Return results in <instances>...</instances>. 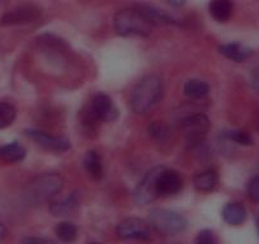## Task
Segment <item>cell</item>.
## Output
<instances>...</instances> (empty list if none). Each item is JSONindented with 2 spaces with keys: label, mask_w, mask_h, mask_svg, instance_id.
Returning a JSON list of instances; mask_svg holds the SVG:
<instances>
[{
  "label": "cell",
  "mask_w": 259,
  "mask_h": 244,
  "mask_svg": "<svg viewBox=\"0 0 259 244\" xmlns=\"http://www.w3.org/2000/svg\"><path fill=\"white\" fill-rule=\"evenodd\" d=\"M174 23L176 21L170 16L148 6L121 9L114 14L113 19L114 29L123 37H146L151 33L154 27Z\"/></svg>",
  "instance_id": "1"
},
{
  "label": "cell",
  "mask_w": 259,
  "mask_h": 244,
  "mask_svg": "<svg viewBox=\"0 0 259 244\" xmlns=\"http://www.w3.org/2000/svg\"><path fill=\"white\" fill-rule=\"evenodd\" d=\"M163 92V82L159 76H144L131 92L130 106L135 113H148L161 101Z\"/></svg>",
  "instance_id": "2"
},
{
  "label": "cell",
  "mask_w": 259,
  "mask_h": 244,
  "mask_svg": "<svg viewBox=\"0 0 259 244\" xmlns=\"http://www.w3.org/2000/svg\"><path fill=\"white\" fill-rule=\"evenodd\" d=\"M149 223L156 231L163 234H178L187 228V220L181 214L165 209H154L150 211Z\"/></svg>",
  "instance_id": "3"
},
{
  "label": "cell",
  "mask_w": 259,
  "mask_h": 244,
  "mask_svg": "<svg viewBox=\"0 0 259 244\" xmlns=\"http://www.w3.org/2000/svg\"><path fill=\"white\" fill-rule=\"evenodd\" d=\"M64 187V179L59 174L47 173L34 179L29 185L28 193L34 201H50Z\"/></svg>",
  "instance_id": "4"
},
{
  "label": "cell",
  "mask_w": 259,
  "mask_h": 244,
  "mask_svg": "<svg viewBox=\"0 0 259 244\" xmlns=\"http://www.w3.org/2000/svg\"><path fill=\"white\" fill-rule=\"evenodd\" d=\"M183 133L187 144L191 148L201 145L207 138L210 131L211 122L208 117L203 113H196L187 117L183 121Z\"/></svg>",
  "instance_id": "5"
},
{
  "label": "cell",
  "mask_w": 259,
  "mask_h": 244,
  "mask_svg": "<svg viewBox=\"0 0 259 244\" xmlns=\"http://www.w3.org/2000/svg\"><path fill=\"white\" fill-rule=\"evenodd\" d=\"M164 167H155V168L150 169L141 179L135 191V198L139 204L148 205V204L153 202L156 197H159L156 183H158L159 174L161 173Z\"/></svg>",
  "instance_id": "6"
},
{
  "label": "cell",
  "mask_w": 259,
  "mask_h": 244,
  "mask_svg": "<svg viewBox=\"0 0 259 244\" xmlns=\"http://www.w3.org/2000/svg\"><path fill=\"white\" fill-rule=\"evenodd\" d=\"M117 235L121 239H140L145 240L151 235V225L149 221L140 218H128L117 226Z\"/></svg>",
  "instance_id": "7"
},
{
  "label": "cell",
  "mask_w": 259,
  "mask_h": 244,
  "mask_svg": "<svg viewBox=\"0 0 259 244\" xmlns=\"http://www.w3.org/2000/svg\"><path fill=\"white\" fill-rule=\"evenodd\" d=\"M41 17V9L32 4H23V6L16 7L7 12L2 19L0 24L3 26H21V24H28L37 21Z\"/></svg>",
  "instance_id": "8"
},
{
  "label": "cell",
  "mask_w": 259,
  "mask_h": 244,
  "mask_svg": "<svg viewBox=\"0 0 259 244\" xmlns=\"http://www.w3.org/2000/svg\"><path fill=\"white\" fill-rule=\"evenodd\" d=\"M89 116L96 121H112L113 118H116L117 111L111 97L103 93L97 94L92 99Z\"/></svg>",
  "instance_id": "9"
},
{
  "label": "cell",
  "mask_w": 259,
  "mask_h": 244,
  "mask_svg": "<svg viewBox=\"0 0 259 244\" xmlns=\"http://www.w3.org/2000/svg\"><path fill=\"white\" fill-rule=\"evenodd\" d=\"M182 187H183V179L178 172L164 168L159 174L158 183H156L159 196L170 197V196L177 195L182 190Z\"/></svg>",
  "instance_id": "10"
},
{
  "label": "cell",
  "mask_w": 259,
  "mask_h": 244,
  "mask_svg": "<svg viewBox=\"0 0 259 244\" xmlns=\"http://www.w3.org/2000/svg\"><path fill=\"white\" fill-rule=\"evenodd\" d=\"M27 135L47 150L59 151L60 153V151H66L68 149H70V141L64 136L50 135V134L41 130H28Z\"/></svg>",
  "instance_id": "11"
},
{
  "label": "cell",
  "mask_w": 259,
  "mask_h": 244,
  "mask_svg": "<svg viewBox=\"0 0 259 244\" xmlns=\"http://www.w3.org/2000/svg\"><path fill=\"white\" fill-rule=\"evenodd\" d=\"M223 219L229 225H241L246 219V210L243 204L233 201L224 206Z\"/></svg>",
  "instance_id": "12"
},
{
  "label": "cell",
  "mask_w": 259,
  "mask_h": 244,
  "mask_svg": "<svg viewBox=\"0 0 259 244\" xmlns=\"http://www.w3.org/2000/svg\"><path fill=\"white\" fill-rule=\"evenodd\" d=\"M79 205V196L78 193H70L66 197H62L60 200L54 201L50 205V211L54 216H65L73 213Z\"/></svg>",
  "instance_id": "13"
},
{
  "label": "cell",
  "mask_w": 259,
  "mask_h": 244,
  "mask_svg": "<svg viewBox=\"0 0 259 244\" xmlns=\"http://www.w3.org/2000/svg\"><path fill=\"white\" fill-rule=\"evenodd\" d=\"M219 51L224 56L228 57L229 60H233L235 63H241L244 60L249 59L251 56V54H253L251 49H249V47L244 46L241 44H238V42L223 45V46L219 47Z\"/></svg>",
  "instance_id": "14"
},
{
  "label": "cell",
  "mask_w": 259,
  "mask_h": 244,
  "mask_svg": "<svg viewBox=\"0 0 259 244\" xmlns=\"http://www.w3.org/2000/svg\"><path fill=\"white\" fill-rule=\"evenodd\" d=\"M208 9L215 21L219 23H225L233 16V0H211Z\"/></svg>",
  "instance_id": "15"
},
{
  "label": "cell",
  "mask_w": 259,
  "mask_h": 244,
  "mask_svg": "<svg viewBox=\"0 0 259 244\" xmlns=\"http://www.w3.org/2000/svg\"><path fill=\"white\" fill-rule=\"evenodd\" d=\"M219 176L213 169H207L197 173L193 177V185L200 192H210L218 186Z\"/></svg>",
  "instance_id": "16"
},
{
  "label": "cell",
  "mask_w": 259,
  "mask_h": 244,
  "mask_svg": "<svg viewBox=\"0 0 259 244\" xmlns=\"http://www.w3.org/2000/svg\"><path fill=\"white\" fill-rule=\"evenodd\" d=\"M0 158L7 163H19L26 158V149L18 143L0 146Z\"/></svg>",
  "instance_id": "17"
},
{
  "label": "cell",
  "mask_w": 259,
  "mask_h": 244,
  "mask_svg": "<svg viewBox=\"0 0 259 244\" xmlns=\"http://www.w3.org/2000/svg\"><path fill=\"white\" fill-rule=\"evenodd\" d=\"M183 91L188 98L200 99L207 96L208 92H210V86L206 82L200 80V79H189L184 84Z\"/></svg>",
  "instance_id": "18"
},
{
  "label": "cell",
  "mask_w": 259,
  "mask_h": 244,
  "mask_svg": "<svg viewBox=\"0 0 259 244\" xmlns=\"http://www.w3.org/2000/svg\"><path fill=\"white\" fill-rule=\"evenodd\" d=\"M84 167L89 176L93 179H101L103 177V166H102L101 156L94 150H89L84 156Z\"/></svg>",
  "instance_id": "19"
},
{
  "label": "cell",
  "mask_w": 259,
  "mask_h": 244,
  "mask_svg": "<svg viewBox=\"0 0 259 244\" xmlns=\"http://www.w3.org/2000/svg\"><path fill=\"white\" fill-rule=\"evenodd\" d=\"M55 233L61 241L71 243L78 236V228L71 221H62V223L57 224V226L55 228Z\"/></svg>",
  "instance_id": "20"
},
{
  "label": "cell",
  "mask_w": 259,
  "mask_h": 244,
  "mask_svg": "<svg viewBox=\"0 0 259 244\" xmlns=\"http://www.w3.org/2000/svg\"><path fill=\"white\" fill-rule=\"evenodd\" d=\"M17 117L16 107L12 106L11 103L2 102L0 103V130L9 128L14 122Z\"/></svg>",
  "instance_id": "21"
},
{
  "label": "cell",
  "mask_w": 259,
  "mask_h": 244,
  "mask_svg": "<svg viewBox=\"0 0 259 244\" xmlns=\"http://www.w3.org/2000/svg\"><path fill=\"white\" fill-rule=\"evenodd\" d=\"M225 138L229 139L230 141H234L235 144H239V145L248 146L253 144V139L248 134L240 130L228 131V133H225Z\"/></svg>",
  "instance_id": "22"
},
{
  "label": "cell",
  "mask_w": 259,
  "mask_h": 244,
  "mask_svg": "<svg viewBox=\"0 0 259 244\" xmlns=\"http://www.w3.org/2000/svg\"><path fill=\"white\" fill-rule=\"evenodd\" d=\"M149 131H150L151 135L155 139H158V140H164L169 134L168 126L161 121H154L153 124H151L150 128H149Z\"/></svg>",
  "instance_id": "23"
},
{
  "label": "cell",
  "mask_w": 259,
  "mask_h": 244,
  "mask_svg": "<svg viewBox=\"0 0 259 244\" xmlns=\"http://www.w3.org/2000/svg\"><path fill=\"white\" fill-rule=\"evenodd\" d=\"M196 244H218V239L212 230L203 229L198 233L197 238H196Z\"/></svg>",
  "instance_id": "24"
},
{
  "label": "cell",
  "mask_w": 259,
  "mask_h": 244,
  "mask_svg": "<svg viewBox=\"0 0 259 244\" xmlns=\"http://www.w3.org/2000/svg\"><path fill=\"white\" fill-rule=\"evenodd\" d=\"M248 192L251 200L255 201V202H259V176L254 177V178L249 182Z\"/></svg>",
  "instance_id": "25"
},
{
  "label": "cell",
  "mask_w": 259,
  "mask_h": 244,
  "mask_svg": "<svg viewBox=\"0 0 259 244\" xmlns=\"http://www.w3.org/2000/svg\"><path fill=\"white\" fill-rule=\"evenodd\" d=\"M250 84L253 91L256 94H259V66H256L250 74Z\"/></svg>",
  "instance_id": "26"
},
{
  "label": "cell",
  "mask_w": 259,
  "mask_h": 244,
  "mask_svg": "<svg viewBox=\"0 0 259 244\" xmlns=\"http://www.w3.org/2000/svg\"><path fill=\"white\" fill-rule=\"evenodd\" d=\"M22 244H46V243L39 238H26L23 241H22Z\"/></svg>",
  "instance_id": "27"
},
{
  "label": "cell",
  "mask_w": 259,
  "mask_h": 244,
  "mask_svg": "<svg viewBox=\"0 0 259 244\" xmlns=\"http://www.w3.org/2000/svg\"><path fill=\"white\" fill-rule=\"evenodd\" d=\"M166 2L173 7H182L186 4L187 0H166Z\"/></svg>",
  "instance_id": "28"
},
{
  "label": "cell",
  "mask_w": 259,
  "mask_h": 244,
  "mask_svg": "<svg viewBox=\"0 0 259 244\" xmlns=\"http://www.w3.org/2000/svg\"><path fill=\"white\" fill-rule=\"evenodd\" d=\"M6 233H7V230H6V226H4L3 224L0 223V239H3L4 236H6Z\"/></svg>",
  "instance_id": "29"
},
{
  "label": "cell",
  "mask_w": 259,
  "mask_h": 244,
  "mask_svg": "<svg viewBox=\"0 0 259 244\" xmlns=\"http://www.w3.org/2000/svg\"><path fill=\"white\" fill-rule=\"evenodd\" d=\"M92 244H101V243H92Z\"/></svg>",
  "instance_id": "30"
},
{
  "label": "cell",
  "mask_w": 259,
  "mask_h": 244,
  "mask_svg": "<svg viewBox=\"0 0 259 244\" xmlns=\"http://www.w3.org/2000/svg\"><path fill=\"white\" fill-rule=\"evenodd\" d=\"M0 2H2V0H0Z\"/></svg>",
  "instance_id": "31"
}]
</instances>
